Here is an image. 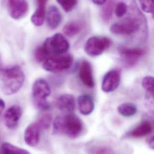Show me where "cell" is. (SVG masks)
Instances as JSON below:
<instances>
[{
	"mask_svg": "<svg viewBox=\"0 0 154 154\" xmlns=\"http://www.w3.org/2000/svg\"><path fill=\"white\" fill-rule=\"evenodd\" d=\"M83 124L80 119L72 113L58 116L53 122L54 134H63L70 139L77 138L83 131Z\"/></svg>",
	"mask_w": 154,
	"mask_h": 154,
	"instance_id": "1",
	"label": "cell"
},
{
	"mask_svg": "<svg viewBox=\"0 0 154 154\" xmlns=\"http://www.w3.org/2000/svg\"><path fill=\"white\" fill-rule=\"evenodd\" d=\"M25 79L24 72L19 66L1 69L0 70L2 89L8 95L19 91L24 83Z\"/></svg>",
	"mask_w": 154,
	"mask_h": 154,
	"instance_id": "2",
	"label": "cell"
},
{
	"mask_svg": "<svg viewBox=\"0 0 154 154\" xmlns=\"http://www.w3.org/2000/svg\"><path fill=\"white\" fill-rule=\"evenodd\" d=\"M51 92V88L46 80L42 78L37 79L32 85V96L36 106L42 110H48L50 105L46 98Z\"/></svg>",
	"mask_w": 154,
	"mask_h": 154,
	"instance_id": "3",
	"label": "cell"
},
{
	"mask_svg": "<svg viewBox=\"0 0 154 154\" xmlns=\"http://www.w3.org/2000/svg\"><path fill=\"white\" fill-rule=\"evenodd\" d=\"M73 63V56L69 54H64L50 57L43 63V68L47 72L60 73L69 69Z\"/></svg>",
	"mask_w": 154,
	"mask_h": 154,
	"instance_id": "4",
	"label": "cell"
},
{
	"mask_svg": "<svg viewBox=\"0 0 154 154\" xmlns=\"http://www.w3.org/2000/svg\"><path fill=\"white\" fill-rule=\"evenodd\" d=\"M42 45L50 57L66 54L70 48L69 41L60 33L48 38Z\"/></svg>",
	"mask_w": 154,
	"mask_h": 154,
	"instance_id": "5",
	"label": "cell"
},
{
	"mask_svg": "<svg viewBox=\"0 0 154 154\" xmlns=\"http://www.w3.org/2000/svg\"><path fill=\"white\" fill-rule=\"evenodd\" d=\"M111 40L104 36H93L90 37L85 43V51L91 57H97L101 55L109 48Z\"/></svg>",
	"mask_w": 154,
	"mask_h": 154,
	"instance_id": "6",
	"label": "cell"
},
{
	"mask_svg": "<svg viewBox=\"0 0 154 154\" xmlns=\"http://www.w3.org/2000/svg\"><path fill=\"white\" fill-rule=\"evenodd\" d=\"M140 27L139 20L136 19H128L113 24L110 31L112 33L121 35H131L137 33Z\"/></svg>",
	"mask_w": 154,
	"mask_h": 154,
	"instance_id": "7",
	"label": "cell"
},
{
	"mask_svg": "<svg viewBox=\"0 0 154 154\" xmlns=\"http://www.w3.org/2000/svg\"><path fill=\"white\" fill-rule=\"evenodd\" d=\"M118 51L124 62L128 66H135L145 52L140 48H129L126 46H120Z\"/></svg>",
	"mask_w": 154,
	"mask_h": 154,
	"instance_id": "8",
	"label": "cell"
},
{
	"mask_svg": "<svg viewBox=\"0 0 154 154\" xmlns=\"http://www.w3.org/2000/svg\"><path fill=\"white\" fill-rule=\"evenodd\" d=\"M121 82L120 71L116 69L109 71L103 77L101 89L104 92H111L115 91Z\"/></svg>",
	"mask_w": 154,
	"mask_h": 154,
	"instance_id": "9",
	"label": "cell"
},
{
	"mask_svg": "<svg viewBox=\"0 0 154 154\" xmlns=\"http://www.w3.org/2000/svg\"><path fill=\"white\" fill-rule=\"evenodd\" d=\"M8 7L10 16L15 20L23 18L29 9L26 0H8Z\"/></svg>",
	"mask_w": 154,
	"mask_h": 154,
	"instance_id": "10",
	"label": "cell"
},
{
	"mask_svg": "<svg viewBox=\"0 0 154 154\" xmlns=\"http://www.w3.org/2000/svg\"><path fill=\"white\" fill-rule=\"evenodd\" d=\"M79 76L86 86L89 88L94 87L95 81L92 66L88 61L84 60L81 63L79 69Z\"/></svg>",
	"mask_w": 154,
	"mask_h": 154,
	"instance_id": "11",
	"label": "cell"
},
{
	"mask_svg": "<svg viewBox=\"0 0 154 154\" xmlns=\"http://www.w3.org/2000/svg\"><path fill=\"white\" fill-rule=\"evenodd\" d=\"M22 115V109L18 105H13L5 112L4 115V122L9 129L15 128Z\"/></svg>",
	"mask_w": 154,
	"mask_h": 154,
	"instance_id": "12",
	"label": "cell"
},
{
	"mask_svg": "<svg viewBox=\"0 0 154 154\" xmlns=\"http://www.w3.org/2000/svg\"><path fill=\"white\" fill-rule=\"evenodd\" d=\"M41 130L37 122L32 123L27 127L24 133V140L27 145L34 147L38 144Z\"/></svg>",
	"mask_w": 154,
	"mask_h": 154,
	"instance_id": "13",
	"label": "cell"
},
{
	"mask_svg": "<svg viewBox=\"0 0 154 154\" xmlns=\"http://www.w3.org/2000/svg\"><path fill=\"white\" fill-rule=\"evenodd\" d=\"M56 106L62 112L72 113L76 107V101L73 95L65 94L60 95L57 100Z\"/></svg>",
	"mask_w": 154,
	"mask_h": 154,
	"instance_id": "14",
	"label": "cell"
},
{
	"mask_svg": "<svg viewBox=\"0 0 154 154\" xmlns=\"http://www.w3.org/2000/svg\"><path fill=\"white\" fill-rule=\"evenodd\" d=\"M79 111L83 115H90L94 109V101L92 97L88 94L80 95L77 99Z\"/></svg>",
	"mask_w": 154,
	"mask_h": 154,
	"instance_id": "15",
	"label": "cell"
},
{
	"mask_svg": "<svg viewBox=\"0 0 154 154\" xmlns=\"http://www.w3.org/2000/svg\"><path fill=\"white\" fill-rule=\"evenodd\" d=\"M47 0H38L37 7L31 16V20L36 26H40L43 24L46 15V4Z\"/></svg>",
	"mask_w": 154,
	"mask_h": 154,
	"instance_id": "16",
	"label": "cell"
},
{
	"mask_svg": "<svg viewBox=\"0 0 154 154\" xmlns=\"http://www.w3.org/2000/svg\"><path fill=\"white\" fill-rule=\"evenodd\" d=\"M62 20L61 14L55 5L49 7L47 14V23L48 26L52 29H56L61 23Z\"/></svg>",
	"mask_w": 154,
	"mask_h": 154,
	"instance_id": "17",
	"label": "cell"
},
{
	"mask_svg": "<svg viewBox=\"0 0 154 154\" xmlns=\"http://www.w3.org/2000/svg\"><path fill=\"white\" fill-rule=\"evenodd\" d=\"M152 130L151 124L149 122L145 121L133 130L128 134V136L133 138H141L150 134Z\"/></svg>",
	"mask_w": 154,
	"mask_h": 154,
	"instance_id": "18",
	"label": "cell"
},
{
	"mask_svg": "<svg viewBox=\"0 0 154 154\" xmlns=\"http://www.w3.org/2000/svg\"><path fill=\"white\" fill-rule=\"evenodd\" d=\"M82 29V25L79 21H71L67 23L63 28V32L66 35L72 37L76 35Z\"/></svg>",
	"mask_w": 154,
	"mask_h": 154,
	"instance_id": "19",
	"label": "cell"
},
{
	"mask_svg": "<svg viewBox=\"0 0 154 154\" xmlns=\"http://www.w3.org/2000/svg\"><path fill=\"white\" fill-rule=\"evenodd\" d=\"M118 111L119 114L123 116L130 117L136 114L137 108L136 106L131 103H125L120 104L118 107Z\"/></svg>",
	"mask_w": 154,
	"mask_h": 154,
	"instance_id": "20",
	"label": "cell"
},
{
	"mask_svg": "<svg viewBox=\"0 0 154 154\" xmlns=\"http://www.w3.org/2000/svg\"><path fill=\"white\" fill-rule=\"evenodd\" d=\"M0 154H28L29 152L9 143H3L0 146Z\"/></svg>",
	"mask_w": 154,
	"mask_h": 154,
	"instance_id": "21",
	"label": "cell"
},
{
	"mask_svg": "<svg viewBox=\"0 0 154 154\" xmlns=\"http://www.w3.org/2000/svg\"><path fill=\"white\" fill-rule=\"evenodd\" d=\"M113 7H114L113 1L109 0L106 3V4L104 5V7L102 8L101 16L103 20L106 23H108L112 17Z\"/></svg>",
	"mask_w": 154,
	"mask_h": 154,
	"instance_id": "22",
	"label": "cell"
},
{
	"mask_svg": "<svg viewBox=\"0 0 154 154\" xmlns=\"http://www.w3.org/2000/svg\"><path fill=\"white\" fill-rule=\"evenodd\" d=\"M52 121V115L49 113H45L40 116L37 121L41 130H48L50 128Z\"/></svg>",
	"mask_w": 154,
	"mask_h": 154,
	"instance_id": "23",
	"label": "cell"
},
{
	"mask_svg": "<svg viewBox=\"0 0 154 154\" xmlns=\"http://www.w3.org/2000/svg\"><path fill=\"white\" fill-rule=\"evenodd\" d=\"M34 56L36 61L40 63H43L48 58L50 57L49 55L43 45L38 46L36 49Z\"/></svg>",
	"mask_w": 154,
	"mask_h": 154,
	"instance_id": "24",
	"label": "cell"
},
{
	"mask_svg": "<svg viewBox=\"0 0 154 154\" xmlns=\"http://www.w3.org/2000/svg\"><path fill=\"white\" fill-rule=\"evenodd\" d=\"M142 86L148 91L152 97L154 96V79L152 76H146L142 80Z\"/></svg>",
	"mask_w": 154,
	"mask_h": 154,
	"instance_id": "25",
	"label": "cell"
},
{
	"mask_svg": "<svg viewBox=\"0 0 154 154\" xmlns=\"http://www.w3.org/2000/svg\"><path fill=\"white\" fill-rule=\"evenodd\" d=\"M57 1L67 13L72 11L77 4V0H57Z\"/></svg>",
	"mask_w": 154,
	"mask_h": 154,
	"instance_id": "26",
	"label": "cell"
},
{
	"mask_svg": "<svg viewBox=\"0 0 154 154\" xmlns=\"http://www.w3.org/2000/svg\"><path fill=\"white\" fill-rule=\"evenodd\" d=\"M142 9L147 13H154V0H139Z\"/></svg>",
	"mask_w": 154,
	"mask_h": 154,
	"instance_id": "27",
	"label": "cell"
},
{
	"mask_svg": "<svg viewBox=\"0 0 154 154\" xmlns=\"http://www.w3.org/2000/svg\"><path fill=\"white\" fill-rule=\"evenodd\" d=\"M128 11V5L124 2H119L115 7V14L117 17H123Z\"/></svg>",
	"mask_w": 154,
	"mask_h": 154,
	"instance_id": "28",
	"label": "cell"
},
{
	"mask_svg": "<svg viewBox=\"0 0 154 154\" xmlns=\"http://www.w3.org/2000/svg\"><path fill=\"white\" fill-rule=\"evenodd\" d=\"M89 152L92 154H113L114 152L107 147L96 146L92 148Z\"/></svg>",
	"mask_w": 154,
	"mask_h": 154,
	"instance_id": "29",
	"label": "cell"
},
{
	"mask_svg": "<svg viewBox=\"0 0 154 154\" xmlns=\"http://www.w3.org/2000/svg\"><path fill=\"white\" fill-rule=\"evenodd\" d=\"M4 108H5V103L2 99L0 98V115L2 114Z\"/></svg>",
	"mask_w": 154,
	"mask_h": 154,
	"instance_id": "30",
	"label": "cell"
},
{
	"mask_svg": "<svg viewBox=\"0 0 154 154\" xmlns=\"http://www.w3.org/2000/svg\"><path fill=\"white\" fill-rule=\"evenodd\" d=\"M92 1L97 5H103L106 3L107 0H92Z\"/></svg>",
	"mask_w": 154,
	"mask_h": 154,
	"instance_id": "31",
	"label": "cell"
},
{
	"mask_svg": "<svg viewBox=\"0 0 154 154\" xmlns=\"http://www.w3.org/2000/svg\"><path fill=\"white\" fill-rule=\"evenodd\" d=\"M148 143H149V146L151 149H154V137L152 136L148 141Z\"/></svg>",
	"mask_w": 154,
	"mask_h": 154,
	"instance_id": "32",
	"label": "cell"
},
{
	"mask_svg": "<svg viewBox=\"0 0 154 154\" xmlns=\"http://www.w3.org/2000/svg\"><path fill=\"white\" fill-rule=\"evenodd\" d=\"M1 69V58H0V70Z\"/></svg>",
	"mask_w": 154,
	"mask_h": 154,
	"instance_id": "33",
	"label": "cell"
}]
</instances>
